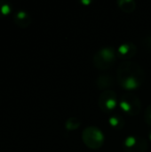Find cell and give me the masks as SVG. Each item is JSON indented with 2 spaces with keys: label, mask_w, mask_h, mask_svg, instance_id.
Returning a JSON list of instances; mask_svg holds the SVG:
<instances>
[{
  "label": "cell",
  "mask_w": 151,
  "mask_h": 152,
  "mask_svg": "<svg viewBox=\"0 0 151 152\" xmlns=\"http://www.w3.org/2000/svg\"><path fill=\"white\" fill-rule=\"evenodd\" d=\"M119 106L122 111L128 116H136L142 110V102L137 95L133 93H126L121 96Z\"/></svg>",
  "instance_id": "obj_3"
},
{
  "label": "cell",
  "mask_w": 151,
  "mask_h": 152,
  "mask_svg": "<svg viewBox=\"0 0 151 152\" xmlns=\"http://www.w3.org/2000/svg\"><path fill=\"white\" fill-rule=\"evenodd\" d=\"M13 21L18 27L26 28L31 24L32 19L31 16L25 11H19L13 15Z\"/></svg>",
  "instance_id": "obj_8"
},
{
  "label": "cell",
  "mask_w": 151,
  "mask_h": 152,
  "mask_svg": "<svg viewBox=\"0 0 151 152\" xmlns=\"http://www.w3.org/2000/svg\"><path fill=\"white\" fill-rule=\"evenodd\" d=\"M117 53L115 48L107 46L100 49L93 56V61L94 66L101 70H106L111 68L116 62Z\"/></svg>",
  "instance_id": "obj_2"
},
{
  "label": "cell",
  "mask_w": 151,
  "mask_h": 152,
  "mask_svg": "<svg viewBox=\"0 0 151 152\" xmlns=\"http://www.w3.org/2000/svg\"><path fill=\"white\" fill-rule=\"evenodd\" d=\"M136 53H137L136 45L132 42H125L118 47L117 52V56L122 60L126 61L134 57Z\"/></svg>",
  "instance_id": "obj_7"
},
{
  "label": "cell",
  "mask_w": 151,
  "mask_h": 152,
  "mask_svg": "<svg viewBox=\"0 0 151 152\" xmlns=\"http://www.w3.org/2000/svg\"><path fill=\"white\" fill-rule=\"evenodd\" d=\"M142 45L149 51L151 52V34L149 36H146L142 39Z\"/></svg>",
  "instance_id": "obj_15"
},
{
  "label": "cell",
  "mask_w": 151,
  "mask_h": 152,
  "mask_svg": "<svg viewBox=\"0 0 151 152\" xmlns=\"http://www.w3.org/2000/svg\"><path fill=\"white\" fill-rule=\"evenodd\" d=\"M150 141H151V131H150Z\"/></svg>",
  "instance_id": "obj_16"
},
{
  "label": "cell",
  "mask_w": 151,
  "mask_h": 152,
  "mask_svg": "<svg viewBox=\"0 0 151 152\" xmlns=\"http://www.w3.org/2000/svg\"><path fill=\"white\" fill-rule=\"evenodd\" d=\"M109 124L114 130H121L125 127V118L119 114H112L109 118Z\"/></svg>",
  "instance_id": "obj_10"
},
{
  "label": "cell",
  "mask_w": 151,
  "mask_h": 152,
  "mask_svg": "<svg viewBox=\"0 0 151 152\" xmlns=\"http://www.w3.org/2000/svg\"><path fill=\"white\" fill-rule=\"evenodd\" d=\"M12 11V7L11 5L4 1V0H0V18H3L6 15H8Z\"/></svg>",
  "instance_id": "obj_13"
},
{
  "label": "cell",
  "mask_w": 151,
  "mask_h": 152,
  "mask_svg": "<svg viewBox=\"0 0 151 152\" xmlns=\"http://www.w3.org/2000/svg\"><path fill=\"white\" fill-rule=\"evenodd\" d=\"M123 150L125 152H146L149 144L145 138L139 135H130L123 142Z\"/></svg>",
  "instance_id": "obj_5"
},
{
  "label": "cell",
  "mask_w": 151,
  "mask_h": 152,
  "mask_svg": "<svg viewBox=\"0 0 151 152\" xmlns=\"http://www.w3.org/2000/svg\"><path fill=\"white\" fill-rule=\"evenodd\" d=\"M144 119H145V122L146 124L151 126V104H150L146 110H145V112H144Z\"/></svg>",
  "instance_id": "obj_14"
},
{
  "label": "cell",
  "mask_w": 151,
  "mask_h": 152,
  "mask_svg": "<svg viewBox=\"0 0 151 152\" xmlns=\"http://www.w3.org/2000/svg\"><path fill=\"white\" fill-rule=\"evenodd\" d=\"M82 139L84 143L92 150H98L104 143L102 132L95 126L85 128L82 133Z\"/></svg>",
  "instance_id": "obj_4"
},
{
  "label": "cell",
  "mask_w": 151,
  "mask_h": 152,
  "mask_svg": "<svg viewBox=\"0 0 151 152\" xmlns=\"http://www.w3.org/2000/svg\"><path fill=\"white\" fill-rule=\"evenodd\" d=\"M117 78L118 84L124 89L134 90L143 84L145 74L139 64L132 61H125L117 68Z\"/></svg>",
  "instance_id": "obj_1"
},
{
  "label": "cell",
  "mask_w": 151,
  "mask_h": 152,
  "mask_svg": "<svg viewBox=\"0 0 151 152\" xmlns=\"http://www.w3.org/2000/svg\"><path fill=\"white\" fill-rule=\"evenodd\" d=\"M113 77L109 74H101L96 79V86L101 90H109V87L113 86Z\"/></svg>",
  "instance_id": "obj_9"
},
{
  "label": "cell",
  "mask_w": 151,
  "mask_h": 152,
  "mask_svg": "<svg viewBox=\"0 0 151 152\" xmlns=\"http://www.w3.org/2000/svg\"><path fill=\"white\" fill-rule=\"evenodd\" d=\"M119 8L125 12H133L136 8V3L133 0H120L117 2Z\"/></svg>",
  "instance_id": "obj_11"
},
{
  "label": "cell",
  "mask_w": 151,
  "mask_h": 152,
  "mask_svg": "<svg viewBox=\"0 0 151 152\" xmlns=\"http://www.w3.org/2000/svg\"><path fill=\"white\" fill-rule=\"evenodd\" d=\"M81 126V122L78 118H69L66 123H65V127L67 128V130L69 131H73V130H77L79 126Z\"/></svg>",
  "instance_id": "obj_12"
},
{
  "label": "cell",
  "mask_w": 151,
  "mask_h": 152,
  "mask_svg": "<svg viewBox=\"0 0 151 152\" xmlns=\"http://www.w3.org/2000/svg\"><path fill=\"white\" fill-rule=\"evenodd\" d=\"M99 107L102 112L110 114L117 107V94L112 90H106L100 95Z\"/></svg>",
  "instance_id": "obj_6"
}]
</instances>
